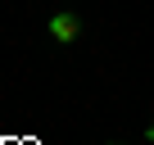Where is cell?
Returning <instances> with one entry per match:
<instances>
[{
  "mask_svg": "<svg viewBox=\"0 0 154 145\" xmlns=\"http://www.w3.org/2000/svg\"><path fill=\"white\" fill-rule=\"evenodd\" d=\"M50 36L59 41V45H68V41H77V36H82V18H77V14H54L50 18Z\"/></svg>",
  "mask_w": 154,
  "mask_h": 145,
  "instance_id": "6da1fadb",
  "label": "cell"
},
{
  "mask_svg": "<svg viewBox=\"0 0 154 145\" xmlns=\"http://www.w3.org/2000/svg\"><path fill=\"white\" fill-rule=\"evenodd\" d=\"M149 140H154V122H149Z\"/></svg>",
  "mask_w": 154,
  "mask_h": 145,
  "instance_id": "7a4b0ae2",
  "label": "cell"
}]
</instances>
